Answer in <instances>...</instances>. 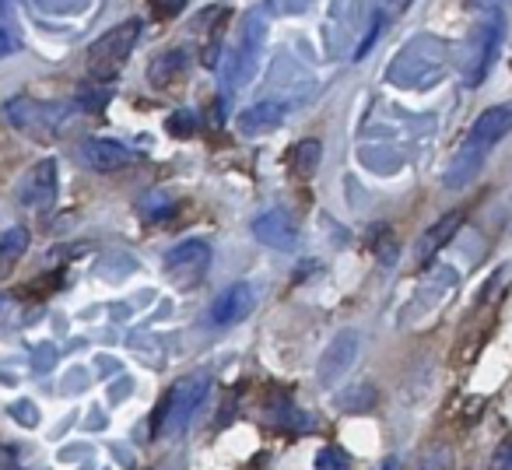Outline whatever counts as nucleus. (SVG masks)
<instances>
[{
	"label": "nucleus",
	"instance_id": "15",
	"mask_svg": "<svg viewBox=\"0 0 512 470\" xmlns=\"http://www.w3.org/2000/svg\"><path fill=\"white\" fill-rule=\"evenodd\" d=\"M281 123H285V106L274 99H264L256 102V106L242 109L239 113V130L246 137H260V134H271V130H278Z\"/></svg>",
	"mask_w": 512,
	"mask_h": 470
},
{
	"label": "nucleus",
	"instance_id": "14",
	"mask_svg": "<svg viewBox=\"0 0 512 470\" xmlns=\"http://www.w3.org/2000/svg\"><path fill=\"white\" fill-rule=\"evenodd\" d=\"M460 225H463V211H449V214H442V218L435 221L432 228H425V235H421V239H418V250H414V260H418L421 267L432 264V260L439 257L442 246L453 243V235L460 232Z\"/></svg>",
	"mask_w": 512,
	"mask_h": 470
},
{
	"label": "nucleus",
	"instance_id": "28",
	"mask_svg": "<svg viewBox=\"0 0 512 470\" xmlns=\"http://www.w3.org/2000/svg\"><path fill=\"white\" fill-rule=\"evenodd\" d=\"M491 470H512V435H505L491 456Z\"/></svg>",
	"mask_w": 512,
	"mask_h": 470
},
{
	"label": "nucleus",
	"instance_id": "23",
	"mask_svg": "<svg viewBox=\"0 0 512 470\" xmlns=\"http://www.w3.org/2000/svg\"><path fill=\"white\" fill-rule=\"evenodd\" d=\"M137 211H141L144 221H158V218H169L176 207H172V200L162 197V193H148V197L137 204Z\"/></svg>",
	"mask_w": 512,
	"mask_h": 470
},
{
	"label": "nucleus",
	"instance_id": "19",
	"mask_svg": "<svg viewBox=\"0 0 512 470\" xmlns=\"http://www.w3.org/2000/svg\"><path fill=\"white\" fill-rule=\"evenodd\" d=\"M29 250V232L22 225L8 228V232L0 235V274H8L11 267L22 260V253Z\"/></svg>",
	"mask_w": 512,
	"mask_h": 470
},
{
	"label": "nucleus",
	"instance_id": "4",
	"mask_svg": "<svg viewBox=\"0 0 512 470\" xmlns=\"http://www.w3.org/2000/svg\"><path fill=\"white\" fill-rule=\"evenodd\" d=\"M505 25H502V11H491L481 15V25H474V32L463 43V60H460V78L467 88H481L491 74V64L498 57V46H502Z\"/></svg>",
	"mask_w": 512,
	"mask_h": 470
},
{
	"label": "nucleus",
	"instance_id": "25",
	"mask_svg": "<svg viewBox=\"0 0 512 470\" xmlns=\"http://www.w3.org/2000/svg\"><path fill=\"white\" fill-rule=\"evenodd\" d=\"M316 470H348V453L341 446H323L316 453Z\"/></svg>",
	"mask_w": 512,
	"mask_h": 470
},
{
	"label": "nucleus",
	"instance_id": "10",
	"mask_svg": "<svg viewBox=\"0 0 512 470\" xmlns=\"http://www.w3.org/2000/svg\"><path fill=\"white\" fill-rule=\"evenodd\" d=\"M57 193H60V165H57V158H43V162H36L25 172L18 200H22L25 211L43 214L57 204Z\"/></svg>",
	"mask_w": 512,
	"mask_h": 470
},
{
	"label": "nucleus",
	"instance_id": "21",
	"mask_svg": "<svg viewBox=\"0 0 512 470\" xmlns=\"http://www.w3.org/2000/svg\"><path fill=\"white\" fill-rule=\"evenodd\" d=\"M197 127H200V116L193 113V109H176V113L165 120V130H169L172 137H179V141L197 134Z\"/></svg>",
	"mask_w": 512,
	"mask_h": 470
},
{
	"label": "nucleus",
	"instance_id": "31",
	"mask_svg": "<svg viewBox=\"0 0 512 470\" xmlns=\"http://www.w3.org/2000/svg\"><path fill=\"white\" fill-rule=\"evenodd\" d=\"M183 8H186V0H151V11H155V15H162V18L179 15Z\"/></svg>",
	"mask_w": 512,
	"mask_h": 470
},
{
	"label": "nucleus",
	"instance_id": "1",
	"mask_svg": "<svg viewBox=\"0 0 512 470\" xmlns=\"http://www.w3.org/2000/svg\"><path fill=\"white\" fill-rule=\"evenodd\" d=\"M509 130H512V102L484 109V113L470 123L467 137H463V144L456 148L453 162L442 172V186H446V190H463V186L474 183V179L481 176L484 162H488L491 148H495L502 137H509Z\"/></svg>",
	"mask_w": 512,
	"mask_h": 470
},
{
	"label": "nucleus",
	"instance_id": "24",
	"mask_svg": "<svg viewBox=\"0 0 512 470\" xmlns=\"http://www.w3.org/2000/svg\"><path fill=\"white\" fill-rule=\"evenodd\" d=\"M109 92H113V85H99V81H95L92 88H81V92H78V102L88 109V113H99V109L109 102Z\"/></svg>",
	"mask_w": 512,
	"mask_h": 470
},
{
	"label": "nucleus",
	"instance_id": "2",
	"mask_svg": "<svg viewBox=\"0 0 512 470\" xmlns=\"http://www.w3.org/2000/svg\"><path fill=\"white\" fill-rule=\"evenodd\" d=\"M137 36H141V22L130 18V22L113 25L109 32H102L85 53V67H88V81H99V85H113L120 78L123 64L130 60L137 46Z\"/></svg>",
	"mask_w": 512,
	"mask_h": 470
},
{
	"label": "nucleus",
	"instance_id": "11",
	"mask_svg": "<svg viewBox=\"0 0 512 470\" xmlns=\"http://www.w3.org/2000/svg\"><path fill=\"white\" fill-rule=\"evenodd\" d=\"M256 309V288L249 281L228 285L218 299L211 302V327H235V323L249 320Z\"/></svg>",
	"mask_w": 512,
	"mask_h": 470
},
{
	"label": "nucleus",
	"instance_id": "36",
	"mask_svg": "<svg viewBox=\"0 0 512 470\" xmlns=\"http://www.w3.org/2000/svg\"><path fill=\"white\" fill-rule=\"evenodd\" d=\"M379 470H400V460H397V456H386L383 467H379Z\"/></svg>",
	"mask_w": 512,
	"mask_h": 470
},
{
	"label": "nucleus",
	"instance_id": "30",
	"mask_svg": "<svg viewBox=\"0 0 512 470\" xmlns=\"http://www.w3.org/2000/svg\"><path fill=\"white\" fill-rule=\"evenodd\" d=\"M11 414H15L18 421H22L25 428H32V425H39V411L29 404V400H18V404H11Z\"/></svg>",
	"mask_w": 512,
	"mask_h": 470
},
{
	"label": "nucleus",
	"instance_id": "17",
	"mask_svg": "<svg viewBox=\"0 0 512 470\" xmlns=\"http://www.w3.org/2000/svg\"><path fill=\"white\" fill-rule=\"evenodd\" d=\"M323 162V144L320 141H299L292 151H288V172L295 179H313L316 169Z\"/></svg>",
	"mask_w": 512,
	"mask_h": 470
},
{
	"label": "nucleus",
	"instance_id": "35",
	"mask_svg": "<svg viewBox=\"0 0 512 470\" xmlns=\"http://www.w3.org/2000/svg\"><path fill=\"white\" fill-rule=\"evenodd\" d=\"M383 4H386L390 11H397V15H400V11H407V4H411V0H383Z\"/></svg>",
	"mask_w": 512,
	"mask_h": 470
},
{
	"label": "nucleus",
	"instance_id": "18",
	"mask_svg": "<svg viewBox=\"0 0 512 470\" xmlns=\"http://www.w3.org/2000/svg\"><path fill=\"white\" fill-rule=\"evenodd\" d=\"M22 50V29H18L15 0H0V60L15 57Z\"/></svg>",
	"mask_w": 512,
	"mask_h": 470
},
{
	"label": "nucleus",
	"instance_id": "37",
	"mask_svg": "<svg viewBox=\"0 0 512 470\" xmlns=\"http://www.w3.org/2000/svg\"><path fill=\"white\" fill-rule=\"evenodd\" d=\"M8 306H11L8 299H0V320H4V313H8Z\"/></svg>",
	"mask_w": 512,
	"mask_h": 470
},
{
	"label": "nucleus",
	"instance_id": "22",
	"mask_svg": "<svg viewBox=\"0 0 512 470\" xmlns=\"http://www.w3.org/2000/svg\"><path fill=\"white\" fill-rule=\"evenodd\" d=\"M274 425L285 428V432H309V428H313V421H309V414H302L295 404H278Z\"/></svg>",
	"mask_w": 512,
	"mask_h": 470
},
{
	"label": "nucleus",
	"instance_id": "6",
	"mask_svg": "<svg viewBox=\"0 0 512 470\" xmlns=\"http://www.w3.org/2000/svg\"><path fill=\"white\" fill-rule=\"evenodd\" d=\"M264 32H267V22L260 15H246L242 18V29H239V43L228 50L225 57V67H228V88H242L256 71V57H260V46H264Z\"/></svg>",
	"mask_w": 512,
	"mask_h": 470
},
{
	"label": "nucleus",
	"instance_id": "33",
	"mask_svg": "<svg viewBox=\"0 0 512 470\" xmlns=\"http://www.w3.org/2000/svg\"><path fill=\"white\" fill-rule=\"evenodd\" d=\"M470 11H481V15H491V11H498L505 4V0H463Z\"/></svg>",
	"mask_w": 512,
	"mask_h": 470
},
{
	"label": "nucleus",
	"instance_id": "29",
	"mask_svg": "<svg viewBox=\"0 0 512 470\" xmlns=\"http://www.w3.org/2000/svg\"><path fill=\"white\" fill-rule=\"evenodd\" d=\"M53 358H57V348H53V344H36V348H32V369L46 372L53 365Z\"/></svg>",
	"mask_w": 512,
	"mask_h": 470
},
{
	"label": "nucleus",
	"instance_id": "16",
	"mask_svg": "<svg viewBox=\"0 0 512 470\" xmlns=\"http://www.w3.org/2000/svg\"><path fill=\"white\" fill-rule=\"evenodd\" d=\"M186 64H190V57H186V50H183V46H176V50H165V53H158V57L151 60V67H148V78H151V85H155V88H169L176 78H183Z\"/></svg>",
	"mask_w": 512,
	"mask_h": 470
},
{
	"label": "nucleus",
	"instance_id": "27",
	"mask_svg": "<svg viewBox=\"0 0 512 470\" xmlns=\"http://www.w3.org/2000/svg\"><path fill=\"white\" fill-rule=\"evenodd\" d=\"M421 470H453V453H449V446H435L432 453L421 456Z\"/></svg>",
	"mask_w": 512,
	"mask_h": 470
},
{
	"label": "nucleus",
	"instance_id": "7",
	"mask_svg": "<svg viewBox=\"0 0 512 470\" xmlns=\"http://www.w3.org/2000/svg\"><path fill=\"white\" fill-rule=\"evenodd\" d=\"M446 64V43L439 36H414L397 57L390 60V71H386V81L393 85H404L411 81V71H421V67H435L442 71Z\"/></svg>",
	"mask_w": 512,
	"mask_h": 470
},
{
	"label": "nucleus",
	"instance_id": "3",
	"mask_svg": "<svg viewBox=\"0 0 512 470\" xmlns=\"http://www.w3.org/2000/svg\"><path fill=\"white\" fill-rule=\"evenodd\" d=\"M207 390H211V376L207 372H186L183 379L172 383V390L165 393L162 407L155 418V435H183L186 425L193 421L197 407L204 404Z\"/></svg>",
	"mask_w": 512,
	"mask_h": 470
},
{
	"label": "nucleus",
	"instance_id": "20",
	"mask_svg": "<svg viewBox=\"0 0 512 470\" xmlns=\"http://www.w3.org/2000/svg\"><path fill=\"white\" fill-rule=\"evenodd\" d=\"M372 253H376V260L383 267H393L400 257V246H397V235L390 232L386 225L376 228V235H372Z\"/></svg>",
	"mask_w": 512,
	"mask_h": 470
},
{
	"label": "nucleus",
	"instance_id": "26",
	"mask_svg": "<svg viewBox=\"0 0 512 470\" xmlns=\"http://www.w3.org/2000/svg\"><path fill=\"white\" fill-rule=\"evenodd\" d=\"M372 400H376V390L372 386H358L355 393H348V397H341V411H369Z\"/></svg>",
	"mask_w": 512,
	"mask_h": 470
},
{
	"label": "nucleus",
	"instance_id": "12",
	"mask_svg": "<svg viewBox=\"0 0 512 470\" xmlns=\"http://www.w3.org/2000/svg\"><path fill=\"white\" fill-rule=\"evenodd\" d=\"M78 158L92 172H120L134 165V151L120 141H109V137H88L78 148Z\"/></svg>",
	"mask_w": 512,
	"mask_h": 470
},
{
	"label": "nucleus",
	"instance_id": "8",
	"mask_svg": "<svg viewBox=\"0 0 512 470\" xmlns=\"http://www.w3.org/2000/svg\"><path fill=\"white\" fill-rule=\"evenodd\" d=\"M207 267H211V243L207 239H186L165 253V278L176 288H193L197 281H204Z\"/></svg>",
	"mask_w": 512,
	"mask_h": 470
},
{
	"label": "nucleus",
	"instance_id": "34",
	"mask_svg": "<svg viewBox=\"0 0 512 470\" xmlns=\"http://www.w3.org/2000/svg\"><path fill=\"white\" fill-rule=\"evenodd\" d=\"M78 253H88V246L81 243V246H64V250H53L50 264H57V260H71V257H78Z\"/></svg>",
	"mask_w": 512,
	"mask_h": 470
},
{
	"label": "nucleus",
	"instance_id": "13",
	"mask_svg": "<svg viewBox=\"0 0 512 470\" xmlns=\"http://www.w3.org/2000/svg\"><path fill=\"white\" fill-rule=\"evenodd\" d=\"M253 235L256 243L271 246V250H288L292 253L295 246H299V228H295V221L288 218L285 211H264L260 218H253Z\"/></svg>",
	"mask_w": 512,
	"mask_h": 470
},
{
	"label": "nucleus",
	"instance_id": "5",
	"mask_svg": "<svg viewBox=\"0 0 512 470\" xmlns=\"http://www.w3.org/2000/svg\"><path fill=\"white\" fill-rule=\"evenodd\" d=\"M0 113H4V120L15 130L32 137L60 134V127L71 120V106L67 102H43V99H32V95H15V99L4 102Z\"/></svg>",
	"mask_w": 512,
	"mask_h": 470
},
{
	"label": "nucleus",
	"instance_id": "32",
	"mask_svg": "<svg viewBox=\"0 0 512 470\" xmlns=\"http://www.w3.org/2000/svg\"><path fill=\"white\" fill-rule=\"evenodd\" d=\"M60 281H64V274H50V278H43V281H32L25 292L29 295H50L46 288H60Z\"/></svg>",
	"mask_w": 512,
	"mask_h": 470
},
{
	"label": "nucleus",
	"instance_id": "9",
	"mask_svg": "<svg viewBox=\"0 0 512 470\" xmlns=\"http://www.w3.org/2000/svg\"><path fill=\"white\" fill-rule=\"evenodd\" d=\"M358 355H362V334H358V330H341V334L323 348L320 365H316V379H320V386H327L330 390V386L341 383V379L355 369Z\"/></svg>",
	"mask_w": 512,
	"mask_h": 470
}]
</instances>
